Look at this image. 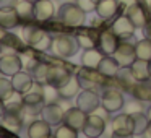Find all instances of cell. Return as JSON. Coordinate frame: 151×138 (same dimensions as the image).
<instances>
[{
    "instance_id": "1",
    "label": "cell",
    "mask_w": 151,
    "mask_h": 138,
    "mask_svg": "<svg viewBox=\"0 0 151 138\" xmlns=\"http://www.w3.org/2000/svg\"><path fill=\"white\" fill-rule=\"evenodd\" d=\"M52 39L54 37H50L47 31L41 29L34 24H28V26L23 28V41L33 49L39 50V52L49 50L50 46H52Z\"/></svg>"
},
{
    "instance_id": "2",
    "label": "cell",
    "mask_w": 151,
    "mask_h": 138,
    "mask_svg": "<svg viewBox=\"0 0 151 138\" xmlns=\"http://www.w3.org/2000/svg\"><path fill=\"white\" fill-rule=\"evenodd\" d=\"M59 21L67 28H80L85 24L86 21V12L81 10L76 4H63L60 5L59 12H57Z\"/></svg>"
},
{
    "instance_id": "3",
    "label": "cell",
    "mask_w": 151,
    "mask_h": 138,
    "mask_svg": "<svg viewBox=\"0 0 151 138\" xmlns=\"http://www.w3.org/2000/svg\"><path fill=\"white\" fill-rule=\"evenodd\" d=\"M80 46L76 42L75 36H70V34H59L52 39V46L50 50L55 54L60 59H70L78 52Z\"/></svg>"
},
{
    "instance_id": "4",
    "label": "cell",
    "mask_w": 151,
    "mask_h": 138,
    "mask_svg": "<svg viewBox=\"0 0 151 138\" xmlns=\"http://www.w3.org/2000/svg\"><path fill=\"white\" fill-rule=\"evenodd\" d=\"M76 76L83 89H96L98 86L104 85V81L107 80L98 72V68H88V67H83Z\"/></svg>"
},
{
    "instance_id": "5",
    "label": "cell",
    "mask_w": 151,
    "mask_h": 138,
    "mask_svg": "<svg viewBox=\"0 0 151 138\" xmlns=\"http://www.w3.org/2000/svg\"><path fill=\"white\" fill-rule=\"evenodd\" d=\"M124 104H125L124 94H122L119 89L109 88V89H106V91L101 94V106L107 112H111V114L119 112L120 109H124Z\"/></svg>"
},
{
    "instance_id": "6",
    "label": "cell",
    "mask_w": 151,
    "mask_h": 138,
    "mask_svg": "<svg viewBox=\"0 0 151 138\" xmlns=\"http://www.w3.org/2000/svg\"><path fill=\"white\" fill-rule=\"evenodd\" d=\"M111 128L115 137H132L133 135V119L130 114H119L111 120Z\"/></svg>"
},
{
    "instance_id": "7",
    "label": "cell",
    "mask_w": 151,
    "mask_h": 138,
    "mask_svg": "<svg viewBox=\"0 0 151 138\" xmlns=\"http://www.w3.org/2000/svg\"><path fill=\"white\" fill-rule=\"evenodd\" d=\"M76 106L86 114H91L101 106V98L94 89H81L76 96Z\"/></svg>"
},
{
    "instance_id": "8",
    "label": "cell",
    "mask_w": 151,
    "mask_h": 138,
    "mask_svg": "<svg viewBox=\"0 0 151 138\" xmlns=\"http://www.w3.org/2000/svg\"><path fill=\"white\" fill-rule=\"evenodd\" d=\"M23 59L18 54H2L0 55V72L5 76H13L23 70Z\"/></svg>"
},
{
    "instance_id": "9",
    "label": "cell",
    "mask_w": 151,
    "mask_h": 138,
    "mask_svg": "<svg viewBox=\"0 0 151 138\" xmlns=\"http://www.w3.org/2000/svg\"><path fill=\"white\" fill-rule=\"evenodd\" d=\"M106 130V120L96 112H91L88 114V119H86V124L83 127V133L89 138H98L104 133Z\"/></svg>"
},
{
    "instance_id": "10",
    "label": "cell",
    "mask_w": 151,
    "mask_h": 138,
    "mask_svg": "<svg viewBox=\"0 0 151 138\" xmlns=\"http://www.w3.org/2000/svg\"><path fill=\"white\" fill-rule=\"evenodd\" d=\"M115 60L119 62L120 67H130L132 63L137 60V50L135 46L130 42H120L117 47V50L114 52Z\"/></svg>"
},
{
    "instance_id": "11",
    "label": "cell",
    "mask_w": 151,
    "mask_h": 138,
    "mask_svg": "<svg viewBox=\"0 0 151 138\" xmlns=\"http://www.w3.org/2000/svg\"><path fill=\"white\" fill-rule=\"evenodd\" d=\"M86 119H88V114L85 111L76 106V107H70L68 111H65V115H63V124L70 125L72 128L75 130H81L83 132V127L86 124Z\"/></svg>"
},
{
    "instance_id": "12",
    "label": "cell",
    "mask_w": 151,
    "mask_h": 138,
    "mask_svg": "<svg viewBox=\"0 0 151 138\" xmlns=\"http://www.w3.org/2000/svg\"><path fill=\"white\" fill-rule=\"evenodd\" d=\"M119 47V36H115L112 31H102L98 37V49L104 55H114Z\"/></svg>"
},
{
    "instance_id": "13",
    "label": "cell",
    "mask_w": 151,
    "mask_h": 138,
    "mask_svg": "<svg viewBox=\"0 0 151 138\" xmlns=\"http://www.w3.org/2000/svg\"><path fill=\"white\" fill-rule=\"evenodd\" d=\"M63 115H65V112H63V109L59 106V102L46 104L42 107V111H41V117H42L47 124L52 125V127L62 124V122H63Z\"/></svg>"
},
{
    "instance_id": "14",
    "label": "cell",
    "mask_w": 151,
    "mask_h": 138,
    "mask_svg": "<svg viewBox=\"0 0 151 138\" xmlns=\"http://www.w3.org/2000/svg\"><path fill=\"white\" fill-rule=\"evenodd\" d=\"M115 78H117L119 86H120L125 93L133 94V89L137 88L138 81H137V78L133 76V73H132L130 67H120L119 72H117V75H115Z\"/></svg>"
},
{
    "instance_id": "15",
    "label": "cell",
    "mask_w": 151,
    "mask_h": 138,
    "mask_svg": "<svg viewBox=\"0 0 151 138\" xmlns=\"http://www.w3.org/2000/svg\"><path fill=\"white\" fill-rule=\"evenodd\" d=\"M72 76L70 70L63 65H49V70H47V83L49 85H54L59 88L60 85L67 81V80Z\"/></svg>"
},
{
    "instance_id": "16",
    "label": "cell",
    "mask_w": 151,
    "mask_h": 138,
    "mask_svg": "<svg viewBox=\"0 0 151 138\" xmlns=\"http://www.w3.org/2000/svg\"><path fill=\"white\" fill-rule=\"evenodd\" d=\"M10 80H12V85H13V89L17 93H20L21 96L26 94V93L31 89L33 83H34L33 75H31V73H28V72H23V70H21V72H18V73H15Z\"/></svg>"
},
{
    "instance_id": "17",
    "label": "cell",
    "mask_w": 151,
    "mask_h": 138,
    "mask_svg": "<svg viewBox=\"0 0 151 138\" xmlns=\"http://www.w3.org/2000/svg\"><path fill=\"white\" fill-rule=\"evenodd\" d=\"M135 29H137V28H135V24L130 21V18H128L127 15H122V17H119L117 20L112 23L111 31L119 37H128L135 33Z\"/></svg>"
},
{
    "instance_id": "18",
    "label": "cell",
    "mask_w": 151,
    "mask_h": 138,
    "mask_svg": "<svg viewBox=\"0 0 151 138\" xmlns=\"http://www.w3.org/2000/svg\"><path fill=\"white\" fill-rule=\"evenodd\" d=\"M50 127H52V125L47 124L44 119L33 120L28 125V137L29 138H49V137H52Z\"/></svg>"
},
{
    "instance_id": "19",
    "label": "cell",
    "mask_w": 151,
    "mask_h": 138,
    "mask_svg": "<svg viewBox=\"0 0 151 138\" xmlns=\"http://www.w3.org/2000/svg\"><path fill=\"white\" fill-rule=\"evenodd\" d=\"M20 23H21V20L18 17L15 7H2L0 8V24L7 31L15 29Z\"/></svg>"
},
{
    "instance_id": "20",
    "label": "cell",
    "mask_w": 151,
    "mask_h": 138,
    "mask_svg": "<svg viewBox=\"0 0 151 138\" xmlns=\"http://www.w3.org/2000/svg\"><path fill=\"white\" fill-rule=\"evenodd\" d=\"M96 15L102 20H111L119 13V4L117 0H99L96 4Z\"/></svg>"
},
{
    "instance_id": "21",
    "label": "cell",
    "mask_w": 151,
    "mask_h": 138,
    "mask_svg": "<svg viewBox=\"0 0 151 138\" xmlns=\"http://www.w3.org/2000/svg\"><path fill=\"white\" fill-rule=\"evenodd\" d=\"M55 15V7L52 0H37L34 4V18L37 21H47Z\"/></svg>"
},
{
    "instance_id": "22",
    "label": "cell",
    "mask_w": 151,
    "mask_h": 138,
    "mask_svg": "<svg viewBox=\"0 0 151 138\" xmlns=\"http://www.w3.org/2000/svg\"><path fill=\"white\" fill-rule=\"evenodd\" d=\"M57 89H59V94H60L62 99H72V98H75V96H78L83 88H81V85H80V81H78V76L72 75L65 83H63V85H60Z\"/></svg>"
},
{
    "instance_id": "23",
    "label": "cell",
    "mask_w": 151,
    "mask_h": 138,
    "mask_svg": "<svg viewBox=\"0 0 151 138\" xmlns=\"http://www.w3.org/2000/svg\"><path fill=\"white\" fill-rule=\"evenodd\" d=\"M125 15L130 18V21L135 24V28H143L145 24L148 23L146 12H145V8L141 7L138 2H135L133 5H130V7H128L127 10H125Z\"/></svg>"
},
{
    "instance_id": "24",
    "label": "cell",
    "mask_w": 151,
    "mask_h": 138,
    "mask_svg": "<svg viewBox=\"0 0 151 138\" xmlns=\"http://www.w3.org/2000/svg\"><path fill=\"white\" fill-rule=\"evenodd\" d=\"M119 68H120V65H119V62L115 60L114 55H104L98 65V72L106 78H115Z\"/></svg>"
},
{
    "instance_id": "25",
    "label": "cell",
    "mask_w": 151,
    "mask_h": 138,
    "mask_svg": "<svg viewBox=\"0 0 151 138\" xmlns=\"http://www.w3.org/2000/svg\"><path fill=\"white\" fill-rule=\"evenodd\" d=\"M130 70H132V73H133V76L137 78L138 83L151 80V65H150V62H148V60L137 59L130 65Z\"/></svg>"
},
{
    "instance_id": "26",
    "label": "cell",
    "mask_w": 151,
    "mask_h": 138,
    "mask_svg": "<svg viewBox=\"0 0 151 138\" xmlns=\"http://www.w3.org/2000/svg\"><path fill=\"white\" fill-rule=\"evenodd\" d=\"M0 44H2V54H18L23 49V41L12 33L5 34L4 39H0Z\"/></svg>"
},
{
    "instance_id": "27",
    "label": "cell",
    "mask_w": 151,
    "mask_h": 138,
    "mask_svg": "<svg viewBox=\"0 0 151 138\" xmlns=\"http://www.w3.org/2000/svg\"><path fill=\"white\" fill-rule=\"evenodd\" d=\"M15 10H17L18 17L23 23H29L31 20H36L34 18V2L29 0H18L17 5H15Z\"/></svg>"
},
{
    "instance_id": "28",
    "label": "cell",
    "mask_w": 151,
    "mask_h": 138,
    "mask_svg": "<svg viewBox=\"0 0 151 138\" xmlns=\"http://www.w3.org/2000/svg\"><path fill=\"white\" fill-rule=\"evenodd\" d=\"M104 57V54L98 49V47H91V49H85L81 55V65L88 67V68H98L101 59Z\"/></svg>"
},
{
    "instance_id": "29",
    "label": "cell",
    "mask_w": 151,
    "mask_h": 138,
    "mask_svg": "<svg viewBox=\"0 0 151 138\" xmlns=\"http://www.w3.org/2000/svg\"><path fill=\"white\" fill-rule=\"evenodd\" d=\"M0 122H2V125L7 130L13 132V133H18L21 130V127H23V117L21 115H15V114H8V112H5L4 117L0 119Z\"/></svg>"
},
{
    "instance_id": "30",
    "label": "cell",
    "mask_w": 151,
    "mask_h": 138,
    "mask_svg": "<svg viewBox=\"0 0 151 138\" xmlns=\"http://www.w3.org/2000/svg\"><path fill=\"white\" fill-rule=\"evenodd\" d=\"M47 70H49V65L44 62H36L31 68V75H33V80L37 83H42L46 85L47 83Z\"/></svg>"
},
{
    "instance_id": "31",
    "label": "cell",
    "mask_w": 151,
    "mask_h": 138,
    "mask_svg": "<svg viewBox=\"0 0 151 138\" xmlns=\"http://www.w3.org/2000/svg\"><path fill=\"white\" fill-rule=\"evenodd\" d=\"M135 50H137V59L141 60H151V41L150 39H141L135 44Z\"/></svg>"
},
{
    "instance_id": "32",
    "label": "cell",
    "mask_w": 151,
    "mask_h": 138,
    "mask_svg": "<svg viewBox=\"0 0 151 138\" xmlns=\"http://www.w3.org/2000/svg\"><path fill=\"white\" fill-rule=\"evenodd\" d=\"M133 96L138 101H151V83L148 81H140L137 88L133 89Z\"/></svg>"
},
{
    "instance_id": "33",
    "label": "cell",
    "mask_w": 151,
    "mask_h": 138,
    "mask_svg": "<svg viewBox=\"0 0 151 138\" xmlns=\"http://www.w3.org/2000/svg\"><path fill=\"white\" fill-rule=\"evenodd\" d=\"M132 119H133V135H140V137H141V133L146 130L150 120H148V117L143 114V112L132 114Z\"/></svg>"
},
{
    "instance_id": "34",
    "label": "cell",
    "mask_w": 151,
    "mask_h": 138,
    "mask_svg": "<svg viewBox=\"0 0 151 138\" xmlns=\"http://www.w3.org/2000/svg\"><path fill=\"white\" fill-rule=\"evenodd\" d=\"M42 98H44V102H46V104H54V102H59L60 94H59L57 86L49 85V83L42 85Z\"/></svg>"
},
{
    "instance_id": "35",
    "label": "cell",
    "mask_w": 151,
    "mask_h": 138,
    "mask_svg": "<svg viewBox=\"0 0 151 138\" xmlns=\"http://www.w3.org/2000/svg\"><path fill=\"white\" fill-rule=\"evenodd\" d=\"M75 37H76V42H78V46L81 47V49H91V47L98 46V44H96V37L93 36L89 31H80Z\"/></svg>"
},
{
    "instance_id": "36",
    "label": "cell",
    "mask_w": 151,
    "mask_h": 138,
    "mask_svg": "<svg viewBox=\"0 0 151 138\" xmlns=\"http://www.w3.org/2000/svg\"><path fill=\"white\" fill-rule=\"evenodd\" d=\"M54 137L55 138H76L78 137V130H75V128H72L70 125L67 124H59L55 128V132H54Z\"/></svg>"
},
{
    "instance_id": "37",
    "label": "cell",
    "mask_w": 151,
    "mask_h": 138,
    "mask_svg": "<svg viewBox=\"0 0 151 138\" xmlns=\"http://www.w3.org/2000/svg\"><path fill=\"white\" fill-rule=\"evenodd\" d=\"M15 89H13V85H12V80L8 78H0V99H10L13 96Z\"/></svg>"
},
{
    "instance_id": "38",
    "label": "cell",
    "mask_w": 151,
    "mask_h": 138,
    "mask_svg": "<svg viewBox=\"0 0 151 138\" xmlns=\"http://www.w3.org/2000/svg\"><path fill=\"white\" fill-rule=\"evenodd\" d=\"M141 101H130V102H125L124 104V107H125V112L127 114H137V112H143V106L140 104Z\"/></svg>"
},
{
    "instance_id": "39",
    "label": "cell",
    "mask_w": 151,
    "mask_h": 138,
    "mask_svg": "<svg viewBox=\"0 0 151 138\" xmlns=\"http://www.w3.org/2000/svg\"><path fill=\"white\" fill-rule=\"evenodd\" d=\"M99 0H76V5H78L81 10H85L86 13L89 12H94L96 10V4H98Z\"/></svg>"
},
{
    "instance_id": "40",
    "label": "cell",
    "mask_w": 151,
    "mask_h": 138,
    "mask_svg": "<svg viewBox=\"0 0 151 138\" xmlns=\"http://www.w3.org/2000/svg\"><path fill=\"white\" fill-rule=\"evenodd\" d=\"M135 2H137V0H117V4H119V10H127L128 7H130V5H133Z\"/></svg>"
},
{
    "instance_id": "41",
    "label": "cell",
    "mask_w": 151,
    "mask_h": 138,
    "mask_svg": "<svg viewBox=\"0 0 151 138\" xmlns=\"http://www.w3.org/2000/svg\"><path fill=\"white\" fill-rule=\"evenodd\" d=\"M141 29H143V34H145V37L151 41V20H148V23L145 24V26L141 28Z\"/></svg>"
},
{
    "instance_id": "42",
    "label": "cell",
    "mask_w": 151,
    "mask_h": 138,
    "mask_svg": "<svg viewBox=\"0 0 151 138\" xmlns=\"http://www.w3.org/2000/svg\"><path fill=\"white\" fill-rule=\"evenodd\" d=\"M18 0H0V8L2 7H15Z\"/></svg>"
},
{
    "instance_id": "43",
    "label": "cell",
    "mask_w": 151,
    "mask_h": 138,
    "mask_svg": "<svg viewBox=\"0 0 151 138\" xmlns=\"http://www.w3.org/2000/svg\"><path fill=\"white\" fill-rule=\"evenodd\" d=\"M141 137H146V138H151V122L148 124V127H146V130L141 133Z\"/></svg>"
},
{
    "instance_id": "44",
    "label": "cell",
    "mask_w": 151,
    "mask_h": 138,
    "mask_svg": "<svg viewBox=\"0 0 151 138\" xmlns=\"http://www.w3.org/2000/svg\"><path fill=\"white\" fill-rule=\"evenodd\" d=\"M4 114H5V101L0 99V119L4 117Z\"/></svg>"
},
{
    "instance_id": "45",
    "label": "cell",
    "mask_w": 151,
    "mask_h": 138,
    "mask_svg": "<svg viewBox=\"0 0 151 138\" xmlns=\"http://www.w3.org/2000/svg\"><path fill=\"white\" fill-rule=\"evenodd\" d=\"M7 33H8V31L5 29V28L2 26V24H0V39H4V36H5V34H7Z\"/></svg>"
},
{
    "instance_id": "46",
    "label": "cell",
    "mask_w": 151,
    "mask_h": 138,
    "mask_svg": "<svg viewBox=\"0 0 151 138\" xmlns=\"http://www.w3.org/2000/svg\"><path fill=\"white\" fill-rule=\"evenodd\" d=\"M146 117H148V120L151 122V106L148 107V111H146Z\"/></svg>"
},
{
    "instance_id": "47",
    "label": "cell",
    "mask_w": 151,
    "mask_h": 138,
    "mask_svg": "<svg viewBox=\"0 0 151 138\" xmlns=\"http://www.w3.org/2000/svg\"><path fill=\"white\" fill-rule=\"evenodd\" d=\"M146 5H148V10L151 12V0H146Z\"/></svg>"
},
{
    "instance_id": "48",
    "label": "cell",
    "mask_w": 151,
    "mask_h": 138,
    "mask_svg": "<svg viewBox=\"0 0 151 138\" xmlns=\"http://www.w3.org/2000/svg\"><path fill=\"white\" fill-rule=\"evenodd\" d=\"M0 55H2V44H0Z\"/></svg>"
},
{
    "instance_id": "49",
    "label": "cell",
    "mask_w": 151,
    "mask_h": 138,
    "mask_svg": "<svg viewBox=\"0 0 151 138\" xmlns=\"http://www.w3.org/2000/svg\"><path fill=\"white\" fill-rule=\"evenodd\" d=\"M29 2H34V4H36V2H37V0H29Z\"/></svg>"
},
{
    "instance_id": "50",
    "label": "cell",
    "mask_w": 151,
    "mask_h": 138,
    "mask_svg": "<svg viewBox=\"0 0 151 138\" xmlns=\"http://www.w3.org/2000/svg\"><path fill=\"white\" fill-rule=\"evenodd\" d=\"M150 65H151V60H150Z\"/></svg>"
},
{
    "instance_id": "51",
    "label": "cell",
    "mask_w": 151,
    "mask_h": 138,
    "mask_svg": "<svg viewBox=\"0 0 151 138\" xmlns=\"http://www.w3.org/2000/svg\"><path fill=\"white\" fill-rule=\"evenodd\" d=\"M0 75H2V72H0Z\"/></svg>"
}]
</instances>
